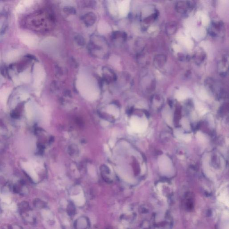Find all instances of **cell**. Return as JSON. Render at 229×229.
<instances>
[{
    "label": "cell",
    "instance_id": "cell-1",
    "mask_svg": "<svg viewBox=\"0 0 229 229\" xmlns=\"http://www.w3.org/2000/svg\"><path fill=\"white\" fill-rule=\"evenodd\" d=\"M77 85L80 92L87 99H95L98 95L96 83L92 77L85 73L80 74Z\"/></svg>",
    "mask_w": 229,
    "mask_h": 229
},
{
    "label": "cell",
    "instance_id": "cell-2",
    "mask_svg": "<svg viewBox=\"0 0 229 229\" xmlns=\"http://www.w3.org/2000/svg\"><path fill=\"white\" fill-rule=\"evenodd\" d=\"M13 129L12 122L10 116L0 112V135L4 137H10L12 134Z\"/></svg>",
    "mask_w": 229,
    "mask_h": 229
},
{
    "label": "cell",
    "instance_id": "cell-3",
    "mask_svg": "<svg viewBox=\"0 0 229 229\" xmlns=\"http://www.w3.org/2000/svg\"><path fill=\"white\" fill-rule=\"evenodd\" d=\"M19 39L24 44L30 47H35L38 43L37 37L28 32H22L18 35Z\"/></svg>",
    "mask_w": 229,
    "mask_h": 229
},
{
    "label": "cell",
    "instance_id": "cell-4",
    "mask_svg": "<svg viewBox=\"0 0 229 229\" xmlns=\"http://www.w3.org/2000/svg\"><path fill=\"white\" fill-rule=\"evenodd\" d=\"M131 126L133 130L137 133H142L146 130L147 127L146 119L134 117L131 120Z\"/></svg>",
    "mask_w": 229,
    "mask_h": 229
},
{
    "label": "cell",
    "instance_id": "cell-5",
    "mask_svg": "<svg viewBox=\"0 0 229 229\" xmlns=\"http://www.w3.org/2000/svg\"><path fill=\"white\" fill-rule=\"evenodd\" d=\"M45 72L42 67L40 64H35L34 68V78L35 84H41L45 78Z\"/></svg>",
    "mask_w": 229,
    "mask_h": 229
},
{
    "label": "cell",
    "instance_id": "cell-6",
    "mask_svg": "<svg viewBox=\"0 0 229 229\" xmlns=\"http://www.w3.org/2000/svg\"><path fill=\"white\" fill-rule=\"evenodd\" d=\"M22 54V52L18 50H13L8 52L5 56V60L8 62L14 61L17 60Z\"/></svg>",
    "mask_w": 229,
    "mask_h": 229
},
{
    "label": "cell",
    "instance_id": "cell-7",
    "mask_svg": "<svg viewBox=\"0 0 229 229\" xmlns=\"http://www.w3.org/2000/svg\"><path fill=\"white\" fill-rule=\"evenodd\" d=\"M75 226L76 229H89L90 222L86 217H81L77 220Z\"/></svg>",
    "mask_w": 229,
    "mask_h": 229
},
{
    "label": "cell",
    "instance_id": "cell-8",
    "mask_svg": "<svg viewBox=\"0 0 229 229\" xmlns=\"http://www.w3.org/2000/svg\"><path fill=\"white\" fill-rule=\"evenodd\" d=\"M33 3V1H21L16 8V11L18 12H21L24 10L26 7L29 6Z\"/></svg>",
    "mask_w": 229,
    "mask_h": 229
},
{
    "label": "cell",
    "instance_id": "cell-9",
    "mask_svg": "<svg viewBox=\"0 0 229 229\" xmlns=\"http://www.w3.org/2000/svg\"><path fill=\"white\" fill-rule=\"evenodd\" d=\"M25 184L22 180H19L13 186V191L16 193H20L23 190Z\"/></svg>",
    "mask_w": 229,
    "mask_h": 229
},
{
    "label": "cell",
    "instance_id": "cell-10",
    "mask_svg": "<svg viewBox=\"0 0 229 229\" xmlns=\"http://www.w3.org/2000/svg\"><path fill=\"white\" fill-rule=\"evenodd\" d=\"M129 6V4L127 1H122L119 4V8L121 15L123 16L126 15V13H128Z\"/></svg>",
    "mask_w": 229,
    "mask_h": 229
},
{
    "label": "cell",
    "instance_id": "cell-11",
    "mask_svg": "<svg viewBox=\"0 0 229 229\" xmlns=\"http://www.w3.org/2000/svg\"><path fill=\"white\" fill-rule=\"evenodd\" d=\"M20 78L24 83H29L30 80V75L28 72L25 71L21 73L19 75Z\"/></svg>",
    "mask_w": 229,
    "mask_h": 229
},
{
    "label": "cell",
    "instance_id": "cell-12",
    "mask_svg": "<svg viewBox=\"0 0 229 229\" xmlns=\"http://www.w3.org/2000/svg\"><path fill=\"white\" fill-rule=\"evenodd\" d=\"M175 136L178 138L184 140L185 141H189L191 139V137L189 135L184 134L180 131H175Z\"/></svg>",
    "mask_w": 229,
    "mask_h": 229
},
{
    "label": "cell",
    "instance_id": "cell-13",
    "mask_svg": "<svg viewBox=\"0 0 229 229\" xmlns=\"http://www.w3.org/2000/svg\"><path fill=\"white\" fill-rule=\"evenodd\" d=\"M68 213L69 215L70 216H74L76 212V209L75 207L74 204L72 203H70L68 206L67 209Z\"/></svg>",
    "mask_w": 229,
    "mask_h": 229
},
{
    "label": "cell",
    "instance_id": "cell-14",
    "mask_svg": "<svg viewBox=\"0 0 229 229\" xmlns=\"http://www.w3.org/2000/svg\"><path fill=\"white\" fill-rule=\"evenodd\" d=\"M34 205L38 208H41L45 207V202L41 201V200H39V199L34 201Z\"/></svg>",
    "mask_w": 229,
    "mask_h": 229
},
{
    "label": "cell",
    "instance_id": "cell-15",
    "mask_svg": "<svg viewBox=\"0 0 229 229\" xmlns=\"http://www.w3.org/2000/svg\"><path fill=\"white\" fill-rule=\"evenodd\" d=\"M196 109L199 111V112H200V113L201 114H204L206 113V110L205 109V108H204V107H203L201 104H197V105H196Z\"/></svg>",
    "mask_w": 229,
    "mask_h": 229
},
{
    "label": "cell",
    "instance_id": "cell-16",
    "mask_svg": "<svg viewBox=\"0 0 229 229\" xmlns=\"http://www.w3.org/2000/svg\"><path fill=\"white\" fill-rule=\"evenodd\" d=\"M187 122V121L186 119H185V120H183V123H182V124H183V126H184V128H185V129H189V123Z\"/></svg>",
    "mask_w": 229,
    "mask_h": 229
},
{
    "label": "cell",
    "instance_id": "cell-17",
    "mask_svg": "<svg viewBox=\"0 0 229 229\" xmlns=\"http://www.w3.org/2000/svg\"></svg>",
    "mask_w": 229,
    "mask_h": 229
}]
</instances>
